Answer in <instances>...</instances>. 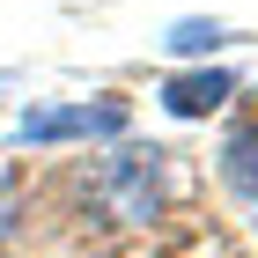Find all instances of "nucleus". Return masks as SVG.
<instances>
[{"label":"nucleus","instance_id":"2","mask_svg":"<svg viewBox=\"0 0 258 258\" xmlns=\"http://www.w3.org/2000/svg\"><path fill=\"white\" fill-rule=\"evenodd\" d=\"M125 133V103H67V111H30L22 140H111Z\"/></svg>","mask_w":258,"mask_h":258},{"label":"nucleus","instance_id":"6","mask_svg":"<svg viewBox=\"0 0 258 258\" xmlns=\"http://www.w3.org/2000/svg\"><path fill=\"white\" fill-rule=\"evenodd\" d=\"M15 221H22V207H15V192L0 184V251H8V236H15Z\"/></svg>","mask_w":258,"mask_h":258},{"label":"nucleus","instance_id":"1","mask_svg":"<svg viewBox=\"0 0 258 258\" xmlns=\"http://www.w3.org/2000/svg\"><path fill=\"white\" fill-rule=\"evenodd\" d=\"M96 207L111 221H148L162 207V162H155V148H125V155H111L96 170Z\"/></svg>","mask_w":258,"mask_h":258},{"label":"nucleus","instance_id":"4","mask_svg":"<svg viewBox=\"0 0 258 258\" xmlns=\"http://www.w3.org/2000/svg\"><path fill=\"white\" fill-rule=\"evenodd\" d=\"M221 177L243 207H258V125H236V133L221 140Z\"/></svg>","mask_w":258,"mask_h":258},{"label":"nucleus","instance_id":"5","mask_svg":"<svg viewBox=\"0 0 258 258\" xmlns=\"http://www.w3.org/2000/svg\"><path fill=\"white\" fill-rule=\"evenodd\" d=\"M162 44H170V52H214V44H221V22H177Z\"/></svg>","mask_w":258,"mask_h":258},{"label":"nucleus","instance_id":"3","mask_svg":"<svg viewBox=\"0 0 258 258\" xmlns=\"http://www.w3.org/2000/svg\"><path fill=\"white\" fill-rule=\"evenodd\" d=\"M229 96H236V74H221V67H207V74H177L170 89H162V103H170L177 118H207V111H221Z\"/></svg>","mask_w":258,"mask_h":258}]
</instances>
